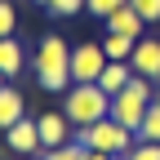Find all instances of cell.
Masks as SVG:
<instances>
[{"mask_svg":"<svg viewBox=\"0 0 160 160\" xmlns=\"http://www.w3.org/2000/svg\"><path fill=\"white\" fill-rule=\"evenodd\" d=\"M31 67H36V80H40L45 93H67L71 89V45H67L62 36L49 31L45 40H40Z\"/></svg>","mask_w":160,"mask_h":160,"instance_id":"cell-1","label":"cell"},{"mask_svg":"<svg viewBox=\"0 0 160 160\" xmlns=\"http://www.w3.org/2000/svg\"><path fill=\"white\" fill-rule=\"evenodd\" d=\"M62 116L71 120V125H98V120L111 116V93L98 89V85H71L62 93Z\"/></svg>","mask_w":160,"mask_h":160,"instance_id":"cell-2","label":"cell"},{"mask_svg":"<svg viewBox=\"0 0 160 160\" xmlns=\"http://www.w3.org/2000/svg\"><path fill=\"white\" fill-rule=\"evenodd\" d=\"M151 102H156V80H147V76H133L129 85H125V89L111 98V120L138 133V125H142V116H147V107H151Z\"/></svg>","mask_w":160,"mask_h":160,"instance_id":"cell-3","label":"cell"},{"mask_svg":"<svg viewBox=\"0 0 160 160\" xmlns=\"http://www.w3.org/2000/svg\"><path fill=\"white\" fill-rule=\"evenodd\" d=\"M71 138H76V142H85L89 151H107V156H125V151L138 142V133L125 129V125H116L111 116H107V120H98V125H80Z\"/></svg>","mask_w":160,"mask_h":160,"instance_id":"cell-4","label":"cell"},{"mask_svg":"<svg viewBox=\"0 0 160 160\" xmlns=\"http://www.w3.org/2000/svg\"><path fill=\"white\" fill-rule=\"evenodd\" d=\"M102 67H107L102 45H89V40L71 45V85H93L102 76Z\"/></svg>","mask_w":160,"mask_h":160,"instance_id":"cell-5","label":"cell"},{"mask_svg":"<svg viewBox=\"0 0 160 160\" xmlns=\"http://www.w3.org/2000/svg\"><path fill=\"white\" fill-rule=\"evenodd\" d=\"M5 147L13 156H40V151H45V147H40V125H36L31 116H22L18 125L5 129Z\"/></svg>","mask_w":160,"mask_h":160,"instance_id":"cell-6","label":"cell"},{"mask_svg":"<svg viewBox=\"0 0 160 160\" xmlns=\"http://www.w3.org/2000/svg\"><path fill=\"white\" fill-rule=\"evenodd\" d=\"M129 67H133V76H147V80L160 85V40L142 36L133 45V53H129Z\"/></svg>","mask_w":160,"mask_h":160,"instance_id":"cell-7","label":"cell"},{"mask_svg":"<svg viewBox=\"0 0 160 160\" xmlns=\"http://www.w3.org/2000/svg\"><path fill=\"white\" fill-rule=\"evenodd\" d=\"M36 125H40V147H62V142H71V133H76V125L62 116V111H45V116H36Z\"/></svg>","mask_w":160,"mask_h":160,"instance_id":"cell-8","label":"cell"},{"mask_svg":"<svg viewBox=\"0 0 160 160\" xmlns=\"http://www.w3.org/2000/svg\"><path fill=\"white\" fill-rule=\"evenodd\" d=\"M107 31H116V36H129V40H142V36H147V22L138 18V9H133V5H120V9L107 18Z\"/></svg>","mask_w":160,"mask_h":160,"instance_id":"cell-9","label":"cell"},{"mask_svg":"<svg viewBox=\"0 0 160 160\" xmlns=\"http://www.w3.org/2000/svg\"><path fill=\"white\" fill-rule=\"evenodd\" d=\"M22 116H27V98H22V89H13V80H9V85L0 89V129L18 125Z\"/></svg>","mask_w":160,"mask_h":160,"instance_id":"cell-10","label":"cell"},{"mask_svg":"<svg viewBox=\"0 0 160 160\" xmlns=\"http://www.w3.org/2000/svg\"><path fill=\"white\" fill-rule=\"evenodd\" d=\"M22 67H27V49H22V40H18V36H5V40H0V76L13 80Z\"/></svg>","mask_w":160,"mask_h":160,"instance_id":"cell-11","label":"cell"},{"mask_svg":"<svg viewBox=\"0 0 160 160\" xmlns=\"http://www.w3.org/2000/svg\"><path fill=\"white\" fill-rule=\"evenodd\" d=\"M129 80H133V67H129V62H111V58H107V67H102V76H98L93 85H98V89H107V93L116 98L120 89L129 85Z\"/></svg>","mask_w":160,"mask_h":160,"instance_id":"cell-12","label":"cell"},{"mask_svg":"<svg viewBox=\"0 0 160 160\" xmlns=\"http://www.w3.org/2000/svg\"><path fill=\"white\" fill-rule=\"evenodd\" d=\"M98 45H102V53L111 58V62H129V53H133V45H138V40H129V36H116V31H107L102 40H98Z\"/></svg>","mask_w":160,"mask_h":160,"instance_id":"cell-13","label":"cell"},{"mask_svg":"<svg viewBox=\"0 0 160 160\" xmlns=\"http://www.w3.org/2000/svg\"><path fill=\"white\" fill-rule=\"evenodd\" d=\"M138 142H160V102L147 107L142 125H138Z\"/></svg>","mask_w":160,"mask_h":160,"instance_id":"cell-14","label":"cell"},{"mask_svg":"<svg viewBox=\"0 0 160 160\" xmlns=\"http://www.w3.org/2000/svg\"><path fill=\"white\" fill-rule=\"evenodd\" d=\"M40 156H45V160H89V147L71 138V142H62V147H49V151H40Z\"/></svg>","mask_w":160,"mask_h":160,"instance_id":"cell-15","label":"cell"},{"mask_svg":"<svg viewBox=\"0 0 160 160\" xmlns=\"http://www.w3.org/2000/svg\"><path fill=\"white\" fill-rule=\"evenodd\" d=\"M120 5H129V0H85V9H89L93 18H102V22H107V18H111Z\"/></svg>","mask_w":160,"mask_h":160,"instance_id":"cell-16","label":"cell"},{"mask_svg":"<svg viewBox=\"0 0 160 160\" xmlns=\"http://www.w3.org/2000/svg\"><path fill=\"white\" fill-rule=\"evenodd\" d=\"M129 5L138 9V18H142L147 27H156V22H160V0H129Z\"/></svg>","mask_w":160,"mask_h":160,"instance_id":"cell-17","label":"cell"},{"mask_svg":"<svg viewBox=\"0 0 160 160\" xmlns=\"http://www.w3.org/2000/svg\"><path fill=\"white\" fill-rule=\"evenodd\" d=\"M125 160H160V142H133L125 151Z\"/></svg>","mask_w":160,"mask_h":160,"instance_id":"cell-18","label":"cell"},{"mask_svg":"<svg viewBox=\"0 0 160 160\" xmlns=\"http://www.w3.org/2000/svg\"><path fill=\"white\" fill-rule=\"evenodd\" d=\"M13 27H18V9L9 5V0H0V40L13 36Z\"/></svg>","mask_w":160,"mask_h":160,"instance_id":"cell-19","label":"cell"},{"mask_svg":"<svg viewBox=\"0 0 160 160\" xmlns=\"http://www.w3.org/2000/svg\"><path fill=\"white\" fill-rule=\"evenodd\" d=\"M80 9H85V0H53V5H49L53 18H76Z\"/></svg>","mask_w":160,"mask_h":160,"instance_id":"cell-20","label":"cell"},{"mask_svg":"<svg viewBox=\"0 0 160 160\" xmlns=\"http://www.w3.org/2000/svg\"><path fill=\"white\" fill-rule=\"evenodd\" d=\"M89 160H125V156H107V151H89Z\"/></svg>","mask_w":160,"mask_h":160,"instance_id":"cell-21","label":"cell"},{"mask_svg":"<svg viewBox=\"0 0 160 160\" xmlns=\"http://www.w3.org/2000/svg\"><path fill=\"white\" fill-rule=\"evenodd\" d=\"M36 5H40V9H49V5H53V0H36Z\"/></svg>","mask_w":160,"mask_h":160,"instance_id":"cell-22","label":"cell"},{"mask_svg":"<svg viewBox=\"0 0 160 160\" xmlns=\"http://www.w3.org/2000/svg\"><path fill=\"white\" fill-rule=\"evenodd\" d=\"M22 160H45V156H22Z\"/></svg>","mask_w":160,"mask_h":160,"instance_id":"cell-23","label":"cell"},{"mask_svg":"<svg viewBox=\"0 0 160 160\" xmlns=\"http://www.w3.org/2000/svg\"><path fill=\"white\" fill-rule=\"evenodd\" d=\"M5 85H9V80H5V76H0V89H5Z\"/></svg>","mask_w":160,"mask_h":160,"instance_id":"cell-24","label":"cell"}]
</instances>
